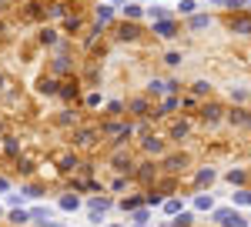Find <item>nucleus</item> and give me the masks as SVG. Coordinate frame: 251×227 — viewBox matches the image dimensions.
<instances>
[{
  "label": "nucleus",
  "instance_id": "obj_19",
  "mask_svg": "<svg viewBox=\"0 0 251 227\" xmlns=\"http://www.w3.org/2000/svg\"><path fill=\"white\" fill-rule=\"evenodd\" d=\"M174 227H191V214H181V217L174 221Z\"/></svg>",
  "mask_w": 251,
  "mask_h": 227
},
{
  "label": "nucleus",
  "instance_id": "obj_13",
  "mask_svg": "<svg viewBox=\"0 0 251 227\" xmlns=\"http://www.w3.org/2000/svg\"><path fill=\"white\" fill-rule=\"evenodd\" d=\"M228 181L231 184H245V170H228Z\"/></svg>",
  "mask_w": 251,
  "mask_h": 227
},
{
  "label": "nucleus",
  "instance_id": "obj_20",
  "mask_svg": "<svg viewBox=\"0 0 251 227\" xmlns=\"http://www.w3.org/2000/svg\"><path fill=\"white\" fill-rule=\"evenodd\" d=\"M188 134V124H174V131H171V137H184Z\"/></svg>",
  "mask_w": 251,
  "mask_h": 227
},
{
  "label": "nucleus",
  "instance_id": "obj_1",
  "mask_svg": "<svg viewBox=\"0 0 251 227\" xmlns=\"http://www.w3.org/2000/svg\"><path fill=\"white\" fill-rule=\"evenodd\" d=\"M214 217H218V224L221 227H245V217H241V214H238V210H218V214H214Z\"/></svg>",
  "mask_w": 251,
  "mask_h": 227
},
{
  "label": "nucleus",
  "instance_id": "obj_4",
  "mask_svg": "<svg viewBox=\"0 0 251 227\" xmlns=\"http://www.w3.org/2000/svg\"><path fill=\"white\" fill-rule=\"evenodd\" d=\"M144 151L148 154H164V144L157 137H144Z\"/></svg>",
  "mask_w": 251,
  "mask_h": 227
},
{
  "label": "nucleus",
  "instance_id": "obj_5",
  "mask_svg": "<svg viewBox=\"0 0 251 227\" xmlns=\"http://www.w3.org/2000/svg\"><path fill=\"white\" fill-rule=\"evenodd\" d=\"M211 181H214V170L211 167L198 170V177H194V184H198V187H204V184H211Z\"/></svg>",
  "mask_w": 251,
  "mask_h": 227
},
{
  "label": "nucleus",
  "instance_id": "obj_11",
  "mask_svg": "<svg viewBox=\"0 0 251 227\" xmlns=\"http://www.w3.org/2000/svg\"><path fill=\"white\" fill-rule=\"evenodd\" d=\"M151 167H154V164H144V167L137 170V177H141V181H151V177L157 174V170H151Z\"/></svg>",
  "mask_w": 251,
  "mask_h": 227
},
{
  "label": "nucleus",
  "instance_id": "obj_22",
  "mask_svg": "<svg viewBox=\"0 0 251 227\" xmlns=\"http://www.w3.org/2000/svg\"><path fill=\"white\" fill-rule=\"evenodd\" d=\"M164 210H168V214H177V210H181V204H177V201H168V204H164Z\"/></svg>",
  "mask_w": 251,
  "mask_h": 227
},
{
  "label": "nucleus",
  "instance_id": "obj_6",
  "mask_svg": "<svg viewBox=\"0 0 251 227\" xmlns=\"http://www.w3.org/2000/svg\"><path fill=\"white\" fill-rule=\"evenodd\" d=\"M154 34H161V37H174V34H177V27L168 23V20H161V23L154 27Z\"/></svg>",
  "mask_w": 251,
  "mask_h": 227
},
{
  "label": "nucleus",
  "instance_id": "obj_15",
  "mask_svg": "<svg viewBox=\"0 0 251 227\" xmlns=\"http://www.w3.org/2000/svg\"><path fill=\"white\" fill-rule=\"evenodd\" d=\"M131 111L144 114V111H148V100H141V97H137V100H131Z\"/></svg>",
  "mask_w": 251,
  "mask_h": 227
},
{
  "label": "nucleus",
  "instance_id": "obj_18",
  "mask_svg": "<svg viewBox=\"0 0 251 227\" xmlns=\"http://www.w3.org/2000/svg\"><path fill=\"white\" fill-rule=\"evenodd\" d=\"M10 221H14V224H27V214H24V210H14Z\"/></svg>",
  "mask_w": 251,
  "mask_h": 227
},
{
  "label": "nucleus",
  "instance_id": "obj_7",
  "mask_svg": "<svg viewBox=\"0 0 251 227\" xmlns=\"http://www.w3.org/2000/svg\"><path fill=\"white\" fill-rule=\"evenodd\" d=\"M117 34H121V40H137V34H141V30H137L134 23H124V27L117 30Z\"/></svg>",
  "mask_w": 251,
  "mask_h": 227
},
{
  "label": "nucleus",
  "instance_id": "obj_2",
  "mask_svg": "<svg viewBox=\"0 0 251 227\" xmlns=\"http://www.w3.org/2000/svg\"><path fill=\"white\" fill-rule=\"evenodd\" d=\"M231 34H251V17H231Z\"/></svg>",
  "mask_w": 251,
  "mask_h": 227
},
{
  "label": "nucleus",
  "instance_id": "obj_24",
  "mask_svg": "<svg viewBox=\"0 0 251 227\" xmlns=\"http://www.w3.org/2000/svg\"><path fill=\"white\" fill-rule=\"evenodd\" d=\"M241 124H245V127L251 131V111H245V114H241Z\"/></svg>",
  "mask_w": 251,
  "mask_h": 227
},
{
  "label": "nucleus",
  "instance_id": "obj_23",
  "mask_svg": "<svg viewBox=\"0 0 251 227\" xmlns=\"http://www.w3.org/2000/svg\"><path fill=\"white\" fill-rule=\"evenodd\" d=\"M194 204H198V207H201V210H208V207H211V197H198Z\"/></svg>",
  "mask_w": 251,
  "mask_h": 227
},
{
  "label": "nucleus",
  "instance_id": "obj_9",
  "mask_svg": "<svg viewBox=\"0 0 251 227\" xmlns=\"http://www.w3.org/2000/svg\"><path fill=\"white\" fill-rule=\"evenodd\" d=\"M208 23H211V17H191V23H188V27H191V30H204Z\"/></svg>",
  "mask_w": 251,
  "mask_h": 227
},
{
  "label": "nucleus",
  "instance_id": "obj_21",
  "mask_svg": "<svg viewBox=\"0 0 251 227\" xmlns=\"http://www.w3.org/2000/svg\"><path fill=\"white\" fill-rule=\"evenodd\" d=\"M60 207H67V210L77 207V197H64V201H60Z\"/></svg>",
  "mask_w": 251,
  "mask_h": 227
},
{
  "label": "nucleus",
  "instance_id": "obj_8",
  "mask_svg": "<svg viewBox=\"0 0 251 227\" xmlns=\"http://www.w3.org/2000/svg\"><path fill=\"white\" fill-rule=\"evenodd\" d=\"M218 117H221V107H218V104H208V107H204V120H218Z\"/></svg>",
  "mask_w": 251,
  "mask_h": 227
},
{
  "label": "nucleus",
  "instance_id": "obj_17",
  "mask_svg": "<svg viewBox=\"0 0 251 227\" xmlns=\"http://www.w3.org/2000/svg\"><path fill=\"white\" fill-rule=\"evenodd\" d=\"M94 140V131H80L77 134V144H91Z\"/></svg>",
  "mask_w": 251,
  "mask_h": 227
},
{
  "label": "nucleus",
  "instance_id": "obj_12",
  "mask_svg": "<svg viewBox=\"0 0 251 227\" xmlns=\"http://www.w3.org/2000/svg\"><path fill=\"white\" fill-rule=\"evenodd\" d=\"M40 91H44V94H54V91H57V84H54L50 77H44V80H40Z\"/></svg>",
  "mask_w": 251,
  "mask_h": 227
},
{
  "label": "nucleus",
  "instance_id": "obj_3",
  "mask_svg": "<svg viewBox=\"0 0 251 227\" xmlns=\"http://www.w3.org/2000/svg\"><path fill=\"white\" fill-rule=\"evenodd\" d=\"M164 167H168V170L188 167V154H171V157H164Z\"/></svg>",
  "mask_w": 251,
  "mask_h": 227
},
{
  "label": "nucleus",
  "instance_id": "obj_10",
  "mask_svg": "<svg viewBox=\"0 0 251 227\" xmlns=\"http://www.w3.org/2000/svg\"><path fill=\"white\" fill-rule=\"evenodd\" d=\"M234 204L248 207V204H251V190H238V194H234Z\"/></svg>",
  "mask_w": 251,
  "mask_h": 227
},
{
  "label": "nucleus",
  "instance_id": "obj_14",
  "mask_svg": "<svg viewBox=\"0 0 251 227\" xmlns=\"http://www.w3.org/2000/svg\"><path fill=\"white\" fill-rule=\"evenodd\" d=\"M248 97H251V91H241V87L231 91V100H238V104H241V100H248Z\"/></svg>",
  "mask_w": 251,
  "mask_h": 227
},
{
  "label": "nucleus",
  "instance_id": "obj_16",
  "mask_svg": "<svg viewBox=\"0 0 251 227\" xmlns=\"http://www.w3.org/2000/svg\"><path fill=\"white\" fill-rule=\"evenodd\" d=\"M208 91H211L208 80H198V84H194V94H208Z\"/></svg>",
  "mask_w": 251,
  "mask_h": 227
}]
</instances>
